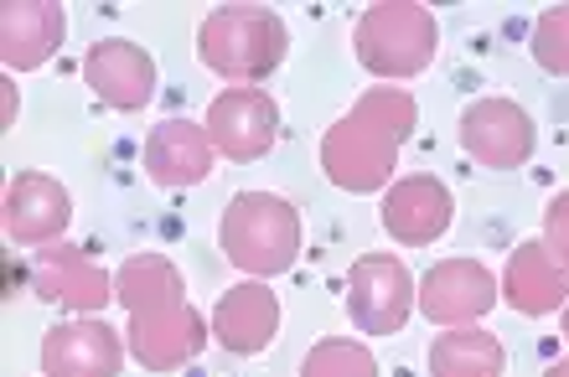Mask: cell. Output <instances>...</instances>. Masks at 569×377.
Masks as SVG:
<instances>
[{
	"label": "cell",
	"mask_w": 569,
	"mask_h": 377,
	"mask_svg": "<svg viewBox=\"0 0 569 377\" xmlns=\"http://www.w3.org/2000/svg\"><path fill=\"white\" fill-rule=\"evenodd\" d=\"M533 58H539V68L569 78V6H555V11L539 16V27H533Z\"/></svg>",
	"instance_id": "cell-21"
},
{
	"label": "cell",
	"mask_w": 569,
	"mask_h": 377,
	"mask_svg": "<svg viewBox=\"0 0 569 377\" xmlns=\"http://www.w3.org/2000/svg\"><path fill=\"white\" fill-rule=\"evenodd\" d=\"M31 289L52 305L93 316L114 300V274L73 243H52V248H37V258H31Z\"/></svg>",
	"instance_id": "cell-12"
},
{
	"label": "cell",
	"mask_w": 569,
	"mask_h": 377,
	"mask_svg": "<svg viewBox=\"0 0 569 377\" xmlns=\"http://www.w3.org/2000/svg\"><path fill=\"white\" fill-rule=\"evenodd\" d=\"M497 285L518 316H555L569 305V264L543 238H528L508 254V269Z\"/></svg>",
	"instance_id": "cell-14"
},
{
	"label": "cell",
	"mask_w": 569,
	"mask_h": 377,
	"mask_svg": "<svg viewBox=\"0 0 569 377\" xmlns=\"http://www.w3.org/2000/svg\"><path fill=\"white\" fill-rule=\"evenodd\" d=\"M456 135H461V151L487 171H518L533 155V145H539V130L528 120V109L512 104V99H477V104H466Z\"/></svg>",
	"instance_id": "cell-7"
},
{
	"label": "cell",
	"mask_w": 569,
	"mask_h": 377,
	"mask_svg": "<svg viewBox=\"0 0 569 377\" xmlns=\"http://www.w3.org/2000/svg\"><path fill=\"white\" fill-rule=\"evenodd\" d=\"M73 223V196L47 171H21L6 186V238L21 248H52Z\"/></svg>",
	"instance_id": "cell-11"
},
{
	"label": "cell",
	"mask_w": 569,
	"mask_h": 377,
	"mask_svg": "<svg viewBox=\"0 0 569 377\" xmlns=\"http://www.w3.org/2000/svg\"><path fill=\"white\" fill-rule=\"evenodd\" d=\"M218 243L233 269L270 279L300 258V212L274 192H239L218 223Z\"/></svg>",
	"instance_id": "cell-4"
},
{
	"label": "cell",
	"mask_w": 569,
	"mask_h": 377,
	"mask_svg": "<svg viewBox=\"0 0 569 377\" xmlns=\"http://www.w3.org/2000/svg\"><path fill=\"white\" fill-rule=\"evenodd\" d=\"M543 243L569 264V192H559L549 202V212H543Z\"/></svg>",
	"instance_id": "cell-22"
},
{
	"label": "cell",
	"mask_w": 569,
	"mask_h": 377,
	"mask_svg": "<svg viewBox=\"0 0 569 377\" xmlns=\"http://www.w3.org/2000/svg\"><path fill=\"white\" fill-rule=\"evenodd\" d=\"M456 223V196L440 176H405L383 192V233L405 248H425Z\"/></svg>",
	"instance_id": "cell-15"
},
{
	"label": "cell",
	"mask_w": 569,
	"mask_h": 377,
	"mask_svg": "<svg viewBox=\"0 0 569 377\" xmlns=\"http://www.w3.org/2000/svg\"><path fill=\"white\" fill-rule=\"evenodd\" d=\"M290 52V31L270 6H212L197 27V58L233 89H254Z\"/></svg>",
	"instance_id": "cell-3"
},
{
	"label": "cell",
	"mask_w": 569,
	"mask_h": 377,
	"mask_svg": "<svg viewBox=\"0 0 569 377\" xmlns=\"http://www.w3.org/2000/svg\"><path fill=\"white\" fill-rule=\"evenodd\" d=\"M62 16L58 0H6L0 6V58L11 73H27V68H42L52 62V52L62 47Z\"/></svg>",
	"instance_id": "cell-18"
},
{
	"label": "cell",
	"mask_w": 569,
	"mask_h": 377,
	"mask_svg": "<svg viewBox=\"0 0 569 377\" xmlns=\"http://www.w3.org/2000/svg\"><path fill=\"white\" fill-rule=\"evenodd\" d=\"M420 124V104L409 89H368L342 120L321 135V171L342 192L393 186V166L405 140Z\"/></svg>",
	"instance_id": "cell-2"
},
{
	"label": "cell",
	"mask_w": 569,
	"mask_h": 377,
	"mask_svg": "<svg viewBox=\"0 0 569 377\" xmlns=\"http://www.w3.org/2000/svg\"><path fill=\"white\" fill-rule=\"evenodd\" d=\"M208 140L228 161H259L280 140V104L264 89H223L208 104Z\"/></svg>",
	"instance_id": "cell-9"
},
{
	"label": "cell",
	"mask_w": 569,
	"mask_h": 377,
	"mask_svg": "<svg viewBox=\"0 0 569 377\" xmlns=\"http://www.w3.org/2000/svg\"><path fill=\"white\" fill-rule=\"evenodd\" d=\"M435 16L415 0H383L373 11L358 16L352 27V52L373 78H420L435 62Z\"/></svg>",
	"instance_id": "cell-5"
},
{
	"label": "cell",
	"mask_w": 569,
	"mask_h": 377,
	"mask_svg": "<svg viewBox=\"0 0 569 377\" xmlns=\"http://www.w3.org/2000/svg\"><path fill=\"white\" fill-rule=\"evenodd\" d=\"M280 336V295L264 279H239L212 310V342L233 357H259Z\"/></svg>",
	"instance_id": "cell-16"
},
{
	"label": "cell",
	"mask_w": 569,
	"mask_h": 377,
	"mask_svg": "<svg viewBox=\"0 0 569 377\" xmlns=\"http://www.w3.org/2000/svg\"><path fill=\"white\" fill-rule=\"evenodd\" d=\"M497 300H502V285L477 258H446V264H435L420 279V316L435 320L440 332L477 326Z\"/></svg>",
	"instance_id": "cell-8"
},
{
	"label": "cell",
	"mask_w": 569,
	"mask_h": 377,
	"mask_svg": "<svg viewBox=\"0 0 569 377\" xmlns=\"http://www.w3.org/2000/svg\"><path fill=\"white\" fill-rule=\"evenodd\" d=\"M420 310V285L399 254H362L347 269V316L362 336H393Z\"/></svg>",
	"instance_id": "cell-6"
},
{
	"label": "cell",
	"mask_w": 569,
	"mask_h": 377,
	"mask_svg": "<svg viewBox=\"0 0 569 377\" xmlns=\"http://www.w3.org/2000/svg\"><path fill=\"white\" fill-rule=\"evenodd\" d=\"M559 326H565V342H569V305H565V310H559Z\"/></svg>",
	"instance_id": "cell-25"
},
{
	"label": "cell",
	"mask_w": 569,
	"mask_h": 377,
	"mask_svg": "<svg viewBox=\"0 0 569 377\" xmlns=\"http://www.w3.org/2000/svg\"><path fill=\"white\" fill-rule=\"evenodd\" d=\"M300 377H378V357L352 336H327L306 351Z\"/></svg>",
	"instance_id": "cell-20"
},
{
	"label": "cell",
	"mask_w": 569,
	"mask_h": 377,
	"mask_svg": "<svg viewBox=\"0 0 569 377\" xmlns=\"http://www.w3.org/2000/svg\"><path fill=\"white\" fill-rule=\"evenodd\" d=\"M114 300L130 316V351L150 373H177L208 347L212 320H202L187 300L181 269L166 254H130L114 269Z\"/></svg>",
	"instance_id": "cell-1"
},
{
	"label": "cell",
	"mask_w": 569,
	"mask_h": 377,
	"mask_svg": "<svg viewBox=\"0 0 569 377\" xmlns=\"http://www.w3.org/2000/svg\"><path fill=\"white\" fill-rule=\"evenodd\" d=\"M124 336L99 316L58 320L42 336V377H120Z\"/></svg>",
	"instance_id": "cell-10"
},
{
	"label": "cell",
	"mask_w": 569,
	"mask_h": 377,
	"mask_svg": "<svg viewBox=\"0 0 569 377\" xmlns=\"http://www.w3.org/2000/svg\"><path fill=\"white\" fill-rule=\"evenodd\" d=\"M140 161H146V176L156 186H197L212 176V161H218V151H212L208 140V124L197 120H161L156 130L146 135V151H140Z\"/></svg>",
	"instance_id": "cell-17"
},
{
	"label": "cell",
	"mask_w": 569,
	"mask_h": 377,
	"mask_svg": "<svg viewBox=\"0 0 569 377\" xmlns=\"http://www.w3.org/2000/svg\"><path fill=\"white\" fill-rule=\"evenodd\" d=\"M543 377H569V357H565V363H555V367H549V373H543Z\"/></svg>",
	"instance_id": "cell-24"
},
{
	"label": "cell",
	"mask_w": 569,
	"mask_h": 377,
	"mask_svg": "<svg viewBox=\"0 0 569 377\" xmlns=\"http://www.w3.org/2000/svg\"><path fill=\"white\" fill-rule=\"evenodd\" d=\"M508 351L487 326H456L430 342V377H502Z\"/></svg>",
	"instance_id": "cell-19"
},
{
	"label": "cell",
	"mask_w": 569,
	"mask_h": 377,
	"mask_svg": "<svg viewBox=\"0 0 569 377\" xmlns=\"http://www.w3.org/2000/svg\"><path fill=\"white\" fill-rule=\"evenodd\" d=\"M11 120H16V83L11 78H0V124L11 130Z\"/></svg>",
	"instance_id": "cell-23"
},
{
	"label": "cell",
	"mask_w": 569,
	"mask_h": 377,
	"mask_svg": "<svg viewBox=\"0 0 569 377\" xmlns=\"http://www.w3.org/2000/svg\"><path fill=\"white\" fill-rule=\"evenodd\" d=\"M83 83L120 114H136L156 99V58L140 42L109 37V42H93L83 52Z\"/></svg>",
	"instance_id": "cell-13"
}]
</instances>
